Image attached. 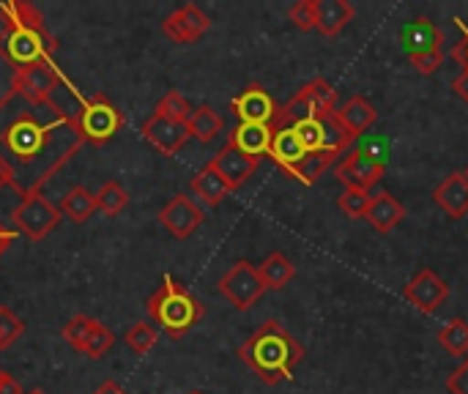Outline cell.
Segmentation results:
<instances>
[{
    "label": "cell",
    "mask_w": 468,
    "mask_h": 394,
    "mask_svg": "<svg viewBox=\"0 0 468 394\" xmlns=\"http://www.w3.org/2000/svg\"><path fill=\"white\" fill-rule=\"evenodd\" d=\"M291 129L296 132L307 154L324 151V118H304V121H296Z\"/></svg>",
    "instance_id": "cell-35"
},
{
    "label": "cell",
    "mask_w": 468,
    "mask_h": 394,
    "mask_svg": "<svg viewBox=\"0 0 468 394\" xmlns=\"http://www.w3.org/2000/svg\"><path fill=\"white\" fill-rule=\"evenodd\" d=\"M112 346H115V335L104 326V324H99L96 329H93V335H90V340H88V346H85V357L88 359H101L107 351H112Z\"/></svg>",
    "instance_id": "cell-37"
},
{
    "label": "cell",
    "mask_w": 468,
    "mask_h": 394,
    "mask_svg": "<svg viewBox=\"0 0 468 394\" xmlns=\"http://www.w3.org/2000/svg\"><path fill=\"white\" fill-rule=\"evenodd\" d=\"M271 129H274V137H271L269 156H271V162H277V167L291 173L307 156V148L302 145V140L296 137V132L291 126H271Z\"/></svg>",
    "instance_id": "cell-20"
},
{
    "label": "cell",
    "mask_w": 468,
    "mask_h": 394,
    "mask_svg": "<svg viewBox=\"0 0 468 394\" xmlns=\"http://www.w3.org/2000/svg\"><path fill=\"white\" fill-rule=\"evenodd\" d=\"M452 91L468 104V69H463V71L452 80Z\"/></svg>",
    "instance_id": "cell-44"
},
{
    "label": "cell",
    "mask_w": 468,
    "mask_h": 394,
    "mask_svg": "<svg viewBox=\"0 0 468 394\" xmlns=\"http://www.w3.org/2000/svg\"><path fill=\"white\" fill-rule=\"evenodd\" d=\"M335 112H337V88H332L329 80L315 77L293 99H288L280 107V115H277L274 126H293L296 121L326 118V115H335Z\"/></svg>",
    "instance_id": "cell-5"
},
{
    "label": "cell",
    "mask_w": 468,
    "mask_h": 394,
    "mask_svg": "<svg viewBox=\"0 0 468 394\" xmlns=\"http://www.w3.org/2000/svg\"><path fill=\"white\" fill-rule=\"evenodd\" d=\"M354 140H356V137L337 121V112L324 118V151H326V154H335V156H337V154L348 151Z\"/></svg>",
    "instance_id": "cell-31"
},
{
    "label": "cell",
    "mask_w": 468,
    "mask_h": 394,
    "mask_svg": "<svg viewBox=\"0 0 468 394\" xmlns=\"http://www.w3.org/2000/svg\"><path fill=\"white\" fill-rule=\"evenodd\" d=\"M337 181L346 189H362L370 192L376 184H381V178L387 176V165H381L378 159H373L367 151L354 148L337 167H335Z\"/></svg>",
    "instance_id": "cell-9"
},
{
    "label": "cell",
    "mask_w": 468,
    "mask_h": 394,
    "mask_svg": "<svg viewBox=\"0 0 468 394\" xmlns=\"http://www.w3.org/2000/svg\"><path fill=\"white\" fill-rule=\"evenodd\" d=\"M258 274L266 285V291H282L293 277H296V266L291 263L288 255L282 252H271L261 266H258Z\"/></svg>",
    "instance_id": "cell-25"
},
{
    "label": "cell",
    "mask_w": 468,
    "mask_h": 394,
    "mask_svg": "<svg viewBox=\"0 0 468 394\" xmlns=\"http://www.w3.org/2000/svg\"><path fill=\"white\" fill-rule=\"evenodd\" d=\"M288 19L299 30H313L315 27V0H299L288 8Z\"/></svg>",
    "instance_id": "cell-39"
},
{
    "label": "cell",
    "mask_w": 468,
    "mask_h": 394,
    "mask_svg": "<svg viewBox=\"0 0 468 394\" xmlns=\"http://www.w3.org/2000/svg\"><path fill=\"white\" fill-rule=\"evenodd\" d=\"M126 118L123 112L104 96V93H93L90 99H85L77 110V126L85 143L90 145H104L110 143L121 129H123Z\"/></svg>",
    "instance_id": "cell-6"
},
{
    "label": "cell",
    "mask_w": 468,
    "mask_h": 394,
    "mask_svg": "<svg viewBox=\"0 0 468 394\" xmlns=\"http://www.w3.org/2000/svg\"><path fill=\"white\" fill-rule=\"evenodd\" d=\"M271 137H274V129L266 126V123H239L230 132L228 145H233L241 154H247V156H252V159L261 162V156H269Z\"/></svg>",
    "instance_id": "cell-19"
},
{
    "label": "cell",
    "mask_w": 468,
    "mask_h": 394,
    "mask_svg": "<svg viewBox=\"0 0 468 394\" xmlns=\"http://www.w3.org/2000/svg\"><path fill=\"white\" fill-rule=\"evenodd\" d=\"M58 211H60V214H66L71 222L82 225V222H85V219H90V217H93V211H96V195H90L85 186H71V189L63 195V200H60Z\"/></svg>",
    "instance_id": "cell-27"
},
{
    "label": "cell",
    "mask_w": 468,
    "mask_h": 394,
    "mask_svg": "<svg viewBox=\"0 0 468 394\" xmlns=\"http://www.w3.org/2000/svg\"><path fill=\"white\" fill-rule=\"evenodd\" d=\"M96 326H99V321H96V318H90V315H74V318L63 326V332H60V335H63V340H66L74 351H80V354H82Z\"/></svg>",
    "instance_id": "cell-32"
},
{
    "label": "cell",
    "mask_w": 468,
    "mask_h": 394,
    "mask_svg": "<svg viewBox=\"0 0 468 394\" xmlns=\"http://www.w3.org/2000/svg\"><path fill=\"white\" fill-rule=\"evenodd\" d=\"M11 219H14V225L19 228L22 236H27L30 241H41L60 222V211L41 192H36V195H27V197L19 200Z\"/></svg>",
    "instance_id": "cell-7"
},
{
    "label": "cell",
    "mask_w": 468,
    "mask_h": 394,
    "mask_svg": "<svg viewBox=\"0 0 468 394\" xmlns=\"http://www.w3.org/2000/svg\"><path fill=\"white\" fill-rule=\"evenodd\" d=\"M93 394H129V392H126L121 384H115V381H104V384H101V387H99Z\"/></svg>",
    "instance_id": "cell-45"
},
{
    "label": "cell",
    "mask_w": 468,
    "mask_h": 394,
    "mask_svg": "<svg viewBox=\"0 0 468 394\" xmlns=\"http://www.w3.org/2000/svg\"><path fill=\"white\" fill-rule=\"evenodd\" d=\"M189 394H203V392H197V389H195V392H189Z\"/></svg>",
    "instance_id": "cell-50"
},
{
    "label": "cell",
    "mask_w": 468,
    "mask_h": 394,
    "mask_svg": "<svg viewBox=\"0 0 468 394\" xmlns=\"http://www.w3.org/2000/svg\"><path fill=\"white\" fill-rule=\"evenodd\" d=\"M441 44H444V33L431 16H417L400 30V47L409 58L441 52Z\"/></svg>",
    "instance_id": "cell-16"
},
{
    "label": "cell",
    "mask_w": 468,
    "mask_h": 394,
    "mask_svg": "<svg viewBox=\"0 0 468 394\" xmlns=\"http://www.w3.org/2000/svg\"><path fill=\"white\" fill-rule=\"evenodd\" d=\"M225 181H228V186L236 192L241 184H247L252 176H255V170H258V159H252V156H247V154H241L239 148H233V145H222V151L208 162Z\"/></svg>",
    "instance_id": "cell-17"
},
{
    "label": "cell",
    "mask_w": 468,
    "mask_h": 394,
    "mask_svg": "<svg viewBox=\"0 0 468 394\" xmlns=\"http://www.w3.org/2000/svg\"><path fill=\"white\" fill-rule=\"evenodd\" d=\"M14 239H16V236H14L8 228H3V225H0V255H3V252H5V250L14 244Z\"/></svg>",
    "instance_id": "cell-46"
},
{
    "label": "cell",
    "mask_w": 468,
    "mask_h": 394,
    "mask_svg": "<svg viewBox=\"0 0 468 394\" xmlns=\"http://www.w3.org/2000/svg\"><path fill=\"white\" fill-rule=\"evenodd\" d=\"M403 296H406L420 313H436V310L450 299V285H447L433 269H420V272L409 280Z\"/></svg>",
    "instance_id": "cell-14"
},
{
    "label": "cell",
    "mask_w": 468,
    "mask_h": 394,
    "mask_svg": "<svg viewBox=\"0 0 468 394\" xmlns=\"http://www.w3.org/2000/svg\"><path fill=\"white\" fill-rule=\"evenodd\" d=\"M156 337H159V335H156L154 324H148V321H140V324L129 326V332L123 335L129 351L137 354V357H145V354L156 346Z\"/></svg>",
    "instance_id": "cell-34"
},
{
    "label": "cell",
    "mask_w": 468,
    "mask_h": 394,
    "mask_svg": "<svg viewBox=\"0 0 468 394\" xmlns=\"http://www.w3.org/2000/svg\"><path fill=\"white\" fill-rule=\"evenodd\" d=\"M58 38L49 33L44 14L27 0L0 5V58L16 69L33 63H52Z\"/></svg>",
    "instance_id": "cell-2"
},
{
    "label": "cell",
    "mask_w": 468,
    "mask_h": 394,
    "mask_svg": "<svg viewBox=\"0 0 468 394\" xmlns=\"http://www.w3.org/2000/svg\"><path fill=\"white\" fill-rule=\"evenodd\" d=\"M189 189L195 192V197H200V203L203 206H208V208H217L233 189L228 186V181L211 167V165H206L192 181H189Z\"/></svg>",
    "instance_id": "cell-24"
},
{
    "label": "cell",
    "mask_w": 468,
    "mask_h": 394,
    "mask_svg": "<svg viewBox=\"0 0 468 394\" xmlns=\"http://www.w3.org/2000/svg\"><path fill=\"white\" fill-rule=\"evenodd\" d=\"M25 394H47V392H41V389H30V392H25Z\"/></svg>",
    "instance_id": "cell-48"
},
{
    "label": "cell",
    "mask_w": 468,
    "mask_h": 394,
    "mask_svg": "<svg viewBox=\"0 0 468 394\" xmlns=\"http://www.w3.org/2000/svg\"><path fill=\"white\" fill-rule=\"evenodd\" d=\"M145 313L170 340H184L203 321L206 307L186 285L165 277L162 285L148 296Z\"/></svg>",
    "instance_id": "cell-4"
},
{
    "label": "cell",
    "mask_w": 468,
    "mask_h": 394,
    "mask_svg": "<svg viewBox=\"0 0 468 394\" xmlns=\"http://www.w3.org/2000/svg\"><path fill=\"white\" fill-rule=\"evenodd\" d=\"M378 118V110L365 99V96H351L340 110H337V121L354 134V137H362Z\"/></svg>",
    "instance_id": "cell-23"
},
{
    "label": "cell",
    "mask_w": 468,
    "mask_h": 394,
    "mask_svg": "<svg viewBox=\"0 0 468 394\" xmlns=\"http://www.w3.org/2000/svg\"><path fill=\"white\" fill-rule=\"evenodd\" d=\"M370 203H373V195L362 192V189H343L340 197H337L340 211L348 214L351 219H365L367 211H370Z\"/></svg>",
    "instance_id": "cell-36"
},
{
    "label": "cell",
    "mask_w": 468,
    "mask_h": 394,
    "mask_svg": "<svg viewBox=\"0 0 468 394\" xmlns=\"http://www.w3.org/2000/svg\"><path fill=\"white\" fill-rule=\"evenodd\" d=\"M192 104H189V99L184 96V93H178V91H167L162 99H159V104H156V115H162V118H167V121H178V123H186L189 121V115H192Z\"/></svg>",
    "instance_id": "cell-33"
},
{
    "label": "cell",
    "mask_w": 468,
    "mask_h": 394,
    "mask_svg": "<svg viewBox=\"0 0 468 394\" xmlns=\"http://www.w3.org/2000/svg\"><path fill=\"white\" fill-rule=\"evenodd\" d=\"M337 162V156L335 154H326V151H315V154H307L288 176L291 178H296V181H302L304 186H313L332 165Z\"/></svg>",
    "instance_id": "cell-28"
},
{
    "label": "cell",
    "mask_w": 468,
    "mask_h": 394,
    "mask_svg": "<svg viewBox=\"0 0 468 394\" xmlns=\"http://www.w3.org/2000/svg\"><path fill=\"white\" fill-rule=\"evenodd\" d=\"M140 132H143V140L151 143V145H154L159 154H165V156H176V154L186 145V140L192 137L189 129H186V123L167 121V118L156 115V112L143 123Z\"/></svg>",
    "instance_id": "cell-15"
},
{
    "label": "cell",
    "mask_w": 468,
    "mask_h": 394,
    "mask_svg": "<svg viewBox=\"0 0 468 394\" xmlns=\"http://www.w3.org/2000/svg\"><path fill=\"white\" fill-rule=\"evenodd\" d=\"M60 85H63V77L52 63H33V66L16 69L11 77V88L27 99H55V91Z\"/></svg>",
    "instance_id": "cell-11"
},
{
    "label": "cell",
    "mask_w": 468,
    "mask_h": 394,
    "mask_svg": "<svg viewBox=\"0 0 468 394\" xmlns=\"http://www.w3.org/2000/svg\"><path fill=\"white\" fill-rule=\"evenodd\" d=\"M356 8L348 0H315V27L324 36H337L354 19Z\"/></svg>",
    "instance_id": "cell-22"
},
{
    "label": "cell",
    "mask_w": 468,
    "mask_h": 394,
    "mask_svg": "<svg viewBox=\"0 0 468 394\" xmlns=\"http://www.w3.org/2000/svg\"><path fill=\"white\" fill-rule=\"evenodd\" d=\"M25 332V324L8 310V307H0V351L14 346Z\"/></svg>",
    "instance_id": "cell-38"
},
{
    "label": "cell",
    "mask_w": 468,
    "mask_h": 394,
    "mask_svg": "<svg viewBox=\"0 0 468 394\" xmlns=\"http://www.w3.org/2000/svg\"><path fill=\"white\" fill-rule=\"evenodd\" d=\"M186 129H189V134H192L195 140L211 143V140L225 129V123H222V115H219L214 107L200 104V107L192 110V115H189V121H186Z\"/></svg>",
    "instance_id": "cell-26"
},
{
    "label": "cell",
    "mask_w": 468,
    "mask_h": 394,
    "mask_svg": "<svg viewBox=\"0 0 468 394\" xmlns=\"http://www.w3.org/2000/svg\"><path fill=\"white\" fill-rule=\"evenodd\" d=\"M208 27H211V16L195 3H184L162 22V33L176 44H195Z\"/></svg>",
    "instance_id": "cell-12"
},
{
    "label": "cell",
    "mask_w": 468,
    "mask_h": 394,
    "mask_svg": "<svg viewBox=\"0 0 468 394\" xmlns=\"http://www.w3.org/2000/svg\"><path fill=\"white\" fill-rule=\"evenodd\" d=\"M447 392L450 394H468V359L447 378Z\"/></svg>",
    "instance_id": "cell-41"
},
{
    "label": "cell",
    "mask_w": 468,
    "mask_h": 394,
    "mask_svg": "<svg viewBox=\"0 0 468 394\" xmlns=\"http://www.w3.org/2000/svg\"><path fill=\"white\" fill-rule=\"evenodd\" d=\"M439 343L450 357H468V324L463 318H452L441 332H439Z\"/></svg>",
    "instance_id": "cell-30"
},
{
    "label": "cell",
    "mask_w": 468,
    "mask_h": 394,
    "mask_svg": "<svg viewBox=\"0 0 468 394\" xmlns=\"http://www.w3.org/2000/svg\"><path fill=\"white\" fill-rule=\"evenodd\" d=\"M126 206H129V192L118 181H107L96 192V211H101L104 217H118Z\"/></svg>",
    "instance_id": "cell-29"
},
{
    "label": "cell",
    "mask_w": 468,
    "mask_h": 394,
    "mask_svg": "<svg viewBox=\"0 0 468 394\" xmlns=\"http://www.w3.org/2000/svg\"><path fill=\"white\" fill-rule=\"evenodd\" d=\"M263 291H266V285L258 274V266H252L247 261L233 263L219 280V293L241 313L250 310L263 296Z\"/></svg>",
    "instance_id": "cell-8"
},
{
    "label": "cell",
    "mask_w": 468,
    "mask_h": 394,
    "mask_svg": "<svg viewBox=\"0 0 468 394\" xmlns=\"http://www.w3.org/2000/svg\"><path fill=\"white\" fill-rule=\"evenodd\" d=\"M206 219V211L189 197V195H176L162 211H159V222L162 228L176 236V239H189Z\"/></svg>",
    "instance_id": "cell-13"
},
{
    "label": "cell",
    "mask_w": 468,
    "mask_h": 394,
    "mask_svg": "<svg viewBox=\"0 0 468 394\" xmlns=\"http://www.w3.org/2000/svg\"><path fill=\"white\" fill-rule=\"evenodd\" d=\"M239 359L269 387L291 381L293 367L304 359V346L277 321H266L239 348Z\"/></svg>",
    "instance_id": "cell-3"
},
{
    "label": "cell",
    "mask_w": 468,
    "mask_h": 394,
    "mask_svg": "<svg viewBox=\"0 0 468 394\" xmlns=\"http://www.w3.org/2000/svg\"><path fill=\"white\" fill-rule=\"evenodd\" d=\"M82 145L77 110L55 99H27L14 88L0 96V165L19 197L41 192Z\"/></svg>",
    "instance_id": "cell-1"
},
{
    "label": "cell",
    "mask_w": 468,
    "mask_h": 394,
    "mask_svg": "<svg viewBox=\"0 0 468 394\" xmlns=\"http://www.w3.org/2000/svg\"><path fill=\"white\" fill-rule=\"evenodd\" d=\"M230 110L239 118V123H266L274 126L280 115V104L271 99V93L261 82H250L239 96L230 99Z\"/></svg>",
    "instance_id": "cell-10"
},
{
    "label": "cell",
    "mask_w": 468,
    "mask_h": 394,
    "mask_svg": "<svg viewBox=\"0 0 468 394\" xmlns=\"http://www.w3.org/2000/svg\"><path fill=\"white\" fill-rule=\"evenodd\" d=\"M403 217H406V206L392 192H381V195H373V203L365 219L373 225V230L387 236L403 222Z\"/></svg>",
    "instance_id": "cell-21"
},
{
    "label": "cell",
    "mask_w": 468,
    "mask_h": 394,
    "mask_svg": "<svg viewBox=\"0 0 468 394\" xmlns=\"http://www.w3.org/2000/svg\"><path fill=\"white\" fill-rule=\"evenodd\" d=\"M411 60V66L420 71V74H425V77H431V74H436L439 69H441V63H444V49L441 52H428V55H417V58H409Z\"/></svg>",
    "instance_id": "cell-40"
},
{
    "label": "cell",
    "mask_w": 468,
    "mask_h": 394,
    "mask_svg": "<svg viewBox=\"0 0 468 394\" xmlns=\"http://www.w3.org/2000/svg\"><path fill=\"white\" fill-rule=\"evenodd\" d=\"M3 189H14V181H11V176H8V170L0 165V192Z\"/></svg>",
    "instance_id": "cell-47"
},
{
    "label": "cell",
    "mask_w": 468,
    "mask_h": 394,
    "mask_svg": "<svg viewBox=\"0 0 468 394\" xmlns=\"http://www.w3.org/2000/svg\"><path fill=\"white\" fill-rule=\"evenodd\" d=\"M463 176H466V178H468V167H466V170H463Z\"/></svg>",
    "instance_id": "cell-49"
},
{
    "label": "cell",
    "mask_w": 468,
    "mask_h": 394,
    "mask_svg": "<svg viewBox=\"0 0 468 394\" xmlns=\"http://www.w3.org/2000/svg\"><path fill=\"white\" fill-rule=\"evenodd\" d=\"M0 394H25V392H22V387H19V381H16L14 376H8V373H3V370H0Z\"/></svg>",
    "instance_id": "cell-43"
},
{
    "label": "cell",
    "mask_w": 468,
    "mask_h": 394,
    "mask_svg": "<svg viewBox=\"0 0 468 394\" xmlns=\"http://www.w3.org/2000/svg\"><path fill=\"white\" fill-rule=\"evenodd\" d=\"M455 25L461 27V33H463V38H461V44H455V49H452V58L468 69V25L461 19V16H455Z\"/></svg>",
    "instance_id": "cell-42"
},
{
    "label": "cell",
    "mask_w": 468,
    "mask_h": 394,
    "mask_svg": "<svg viewBox=\"0 0 468 394\" xmlns=\"http://www.w3.org/2000/svg\"><path fill=\"white\" fill-rule=\"evenodd\" d=\"M433 200L436 206L452 217V219H463L468 214V178L463 173H452L447 176L436 189H433Z\"/></svg>",
    "instance_id": "cell-18"
}]
</instances>
